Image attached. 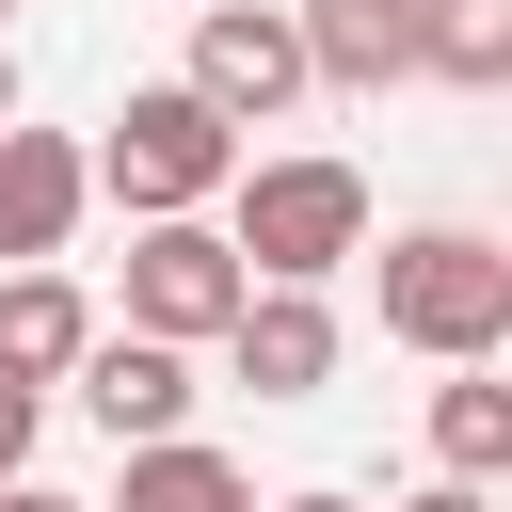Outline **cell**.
<instances>
[{
	"mask_svg": "<svg viewBox=\"0 0 512 512\" xmlns=\"http://www.w3.org/2000/svg\"><path fill=\"white\" fill-rule=\"evenodd\" d=\"M64 384H80V416H96L112 448H144V432H192V352H176V336H144V320H96Z\"/></svg>",
	"mask_w": 512,
	"mask_h": 512,
	"instance_id": "52a82bcc",
	"label": "cell"
},
{
	"mask_svg": "<svg viewBox=\"0 0 512 512\" xmlns=\"http://www.w3.org/2000/svg\"><path fill=\"white\" fill-rule=\"evenodd\" d=\"M208 352H224V384H256V400H320V384H336V304L256 272V288L224 304V336H208Z\"/></svg>",
	"mask_w": 512,
	"mask_h": 512,
	"instance_id": "8992f818",
	"label": "cell"
},
{
	"mask_svg": "<svg viewBox=\"0 0 512 512\" xmlns=\"http://www.w3.org/2000/svg\"><path fill=\"white\" fill-rule=\"evenodd\" d=\"M0 512H96V496H48V480L16 464V480H0Z\"/></svg>",
	"mask_w": 512,
	"mask_h": 512,
	"instance_id": "9a60e30c",
	"label": "cell"
},
{
	"mask_svg": "<svg viewBox=\"0 0 512 512\" xmlns=\"http://www.w3.org/2000/svg\"><path fill=\"white\" fill-rule=\"evenodd\" d=\"M32 432H48V384H32V368H0V480L32 464Z\"/></svg>",
	"mask_w": 512,
	"mask_h": 512,
	"instance_id": "5bb4252c",
	"label": "cell"
},
{
	"mask_svg": "<svg viewBox=\"0 0 512 512\" xmlns=\"http://www.w3.org/2000/svg\"><path fill=\"white\" fill-rule=\"evenodd\" d=\"M80 176H96L128 224H144V208H208V192L240 176V128H224L192 80H128V112L80 144Z\"/></svg>",
	"mask_w": 512,
	"mask_h": 512,
	"instance_id": "3957f363",
	"label": "cell"
},
{
	"mask_svg": "<svg viewBox=\"0 0 512 512\" xmlns=\"http://www.w3.org/2000/svg\"><path fill=\"white\" fill-rule=\"evenodd\" d=\"M240 288H256V272H240V240H224L208 208H144V240H128V320H144V336L208 352Z\"/></svg>",
	"mask_w": 512,
	"mask_h": 512,
	"instance_id": "277c9868",
	"label": "cell"
},
{
	"mask_svg": "<svg viewBox=\"0 0 512 512\" xmlns=\"http://www.w3.org/2000/svg\"><path fill=\"white\" fill-rule=\"evenodd\" d=\"M400 512H496V480H432V496H400Z\"/></svg>",
	"mask_w": 512,
	"mask_h": 512,
	"instance_id": "2e32d148",
	"label": "cell"
},
{
	"mask_svg": "<svg viewBox=\"0 0 512 512\" xmlns=\"http://www.w3.org/2000/svg\"><path fill=\"white\" fill-rule=\"evenodd\" d=\"M432 464H448V480H496V464H512V384H496V352H464V368L432 384Z\"/></svg>",
	"mask_w": 512,
	"mask_h": 512,
	"instance_id": "7c38bea8",
	"label": "cell"
},
{
	"mask_svg": "<svg viewBox=\"0 0 512 512\" xmlns=\"http://www.w3.org/2000/svg\"><path fill=\"white\" fill-rule=\"evenodd\" d=\"M112 512H256V480H240L208 432H144L128 480H112Z\"/></svg>",
	"mask_w": 512,
	"mask_h": 512,
	"instance_id": "8fae6325",
	"label": "cell"
},
{
	"mask_svg": "<svg viewBox=\"0 0 512 512\" xmlns=\"http://www.w3.org/2000/svg\"><path fill=\"white\" fill-rule=\"evenodd\" d=\"M224 240H240V272H272V288H320V272L368 256V176H352V160H240V176H224Z\"/></svg>",
	"mask_w": 512,
	"mask_h": 512,
	"instance_id": "6da1fadb",
	"label": "cell"
},
{
	"mask_svg": "<svg viewBox=\"0 0 512 512\" xmlns=\"http://www.w3.org/2000/svg\"><path fill=\"white\" fill-rule=\"evenodd\" d=\"M0 16H16V0H0Z\"/></svg>",
	"mask_w": 512,
	"mask_h": 512,
	"instance_id": "d6986e66",
	"label": "cell"
},
{
	"mask_svg": "<svg viewBox=\"0 0 512 512\" xmlns=\"http://www.w3.org/2000/svg\"><path fill=\"white\" fill-rule=\"evenodd\" d=\"M224 128H272L288 96H304V32H288V0H208L192 16V64H176Z\"/></svg>",
	"mask_w": 512,
	"mask_h": 512,
	"instance_id": "5b68a950",
	"label": "cell"
},
{
	"mask_svg": "<svg viewBox=\"0 0 512 512\" xmlns=\"http://www.w3.org/2000/svg\"><path fill=\"white\" fill-rule=\"evenodd\" d=\"M288 32H304V80H336V96L416 80V0H288Z\"/></svg>",
	"mask_w": 512,
	"mask_h": 512,
	"instance_id": "9c48e42d",
	"label": "cell"
},
{
	"mask_svg": "<svg viewBox=\"0 0 512 512\" xmlns=\"http://www.w3.org/2000/svg\"><path fill=\"white\" fill-rule=\"evenodd\" d=\"M416 80L496 96V80H512V0H416Z\"/></svg>",
	"mask_w": 512,
	"mask_h": 512,
	"instance_id": "4fadbf2b",
	"label": "cell"
},
{
	"mask_svg": "<svg viewBox=\"0 0 512 512\" xmlns=\"http://www.w3.org/2000/svg\"><path fill=\"white\" fill-rule=\"evenodd\" d=\"M384 336L464 368V352H512V256L480 224H400L384 240Z\"/></svg>",
	"mask_w": 512,
	"mask_h": 512,
	"instance_id": "7a4b0ae2",
	"label": "cell"
},
{
	"mask_svg": "<svg viewBox=\"0 0 512 512\" xmlns=\"http://www.w3.org/2000/svg\"><path fill=\"white\" fill-rule=\"evenodd\" d=\"M80 208H96L80 144H64V128H16V112H0V256H64V240H80Z\"/></svg>",
	"mask_w": 512,
	"mask_h": 512,
	"instance_id": "ba28073f",
	"label": "cell"
},
{
	"mask_svg": "<svg viewBox=\"0 0 512 512\" xmlns=\"http://www.w3.org/2000/svg\"><path fill=\"white\" fill-rule=\"evenodd\" d=\"M0 112H16V48H0Z\"/></svg>",
	"mask_w": 512,
	"mask_h": 512,
	"instance_id": "ac0fdd59",
	"label": "cell"
},
{
	"mask_svg": "<svg viewBox=\"0 0 512 512\" xmlns=\"http://www.w3.org/2000/svg\"><path fill=\"white\" fill-rule=\"evenodd\" d=\"M272 512H368V496H272Z\"/></svg>",
	"mask_w": 512,
	"mask_h": 512,
	"instance_id": "e0dca14e",
	"label": "cell"
},
{
	"mask_svg": "<svg viewBox=\"0 0 512 512\" xmlns=\"http://www.w3.org/2000/svg\"><path fill=\"white\" fill-rule=\"evenodd\" d=\"M80 336H96V304H80V272H64V256H16V272H0V368H32V384H64V368H80Z\"/></svg>",
	"mask_w": 512,
	"mask_h": 512,
	"instance_id": "30bf717a",
	"label": "cell"
}]
</instances>
